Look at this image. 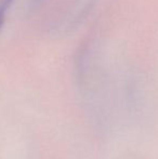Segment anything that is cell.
<instances>
[{"label":"cell","mask_w":158,"mask_h":159,"mask_svg":"<svg viewBox=\"0 0 158 159\" xmlns=\"http://www.w3.org/2000/svg\"><path fill=\"white\" fill-rule=\"evenodd\" d=\"M10 0H4L2 1V6H0V27H1L2 23H3V17H4V9L7 8V3Z\"/></svg>","instance_id":"1"}]
</instances>
